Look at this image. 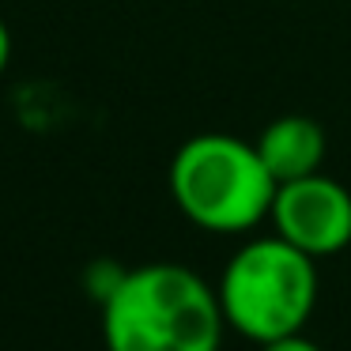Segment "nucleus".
I'll list each match as a JSON object with an SVG mask.
<instances>
[{"instance_id": "6e6552de", "label": "nucleus", "mask_w": 351, "mask_h": 351, "mask_svg": "<svg viewBox=\"0 0 351 351\" xmlns=\"http://www.w3.org/2000/svg\"><path fill=\"white\" fill-rule=\"evenodd\" d=\"M8 61H12V34H8V27H4V19H0V76H4Z\"/></svg>"}, {"instance_id": "20e7f679", "label": "nucleus", "mask_w": 351, "mask_h": 351, "mask_svg": "<svg viewBox=\"0 0 351 351\" xmlns=\"http://www.w3.org/2000/svg\"><path fill=\"white\" fill-rule=\"evenodd\" d=\"M272 230L313 261L332 257L351 245V193L328 174H306L276 189Z\"/></svg>"}, {"instance_id": "39448f33", "label": "nucleus", "mask_w": 351, "mask_h": 351, "mask_svg": "<svg viewBox=\"0 0 351 351\" xmlns=\"http://www.w3.org/2000/svg\"><path fill=\"white\" fill-rule=\"evenodd\" d=\"M253 144H257L268 174L280 185L306 174H317L321 162H325V147H328L325 129L313 117H302V114H283L276 121H268L265 132Z\"/></svg>"}, {"instance_id": "0eeeda50", "label": "nucleus", "mask_w": 351, "mask_h": 351, "mask_svg": "<svg viewBox=\"0 0 351 351\" xmlns=\"http://www.w3.org/2000/svg\"><path fill=\"white\" fill-rule=\"evenodd\" d=\"M265 351H325V348H321V343H313L310 336L295 332V336H283V340L265 343Z\"/></svg>"}, {"instance_id": "f03ea898", "label": "nucleus", "mask_w": 351, "mask_h": 351, "mask_svg": "<svg viewBox=\"0 0 351 351\" xmlns=\"http://www.w3.org/2000/svg\"><path fill=\"white\" fill-rule=\"evenodd\" d=\"M276 189L257 144L234 132H197L170 159V197L208 234H245L265 223Z\"/></svg>"}, {"instance_id": "f257e3e1", "label": "nucleus", "mask_w": 351, "mask_h": 351, "mask_svg": "<svg viewBox=\"0 0 351 351\" xmlns=\"http://www.w3.org/2000/svg\"><path fill=\"white\" fill-rule=\"evenodd\" d=\"M99 310L106 351H219L227 332L215 287L174 261L129 268Z\"/></svg>"}, {"instance_id": "423d86ee", "label": "nucleus", "mask_w": 351, "mask_h": 351, "mask_svg": "<svg viewBox=\"0 0 351 351\" xmlns=\"http://www.w3.org/2000/svg\"><path fill=\"white\" fill-rule=\"evenodd\" d=\"M125 272H129V268H121L117 261H91V265L84 268V291L102 306L117 287H121Z\"/></svg>"}, {"instance_id": "7ed1b4c3", "label": "nucleus", "mask_w": 351, "mask_h": 351, "mask_svg": "<svg viewBox=\"0 0 351 351\" xmlns=\"http://www.w3.org/2000/svg\"><path fill=\"white\" fill-rule=\"evenodd\" d=\"M317 287V261L272 230L230 253L215 295L230 332L265 348L310 325Z\"/></svg>"}]
</instances>
